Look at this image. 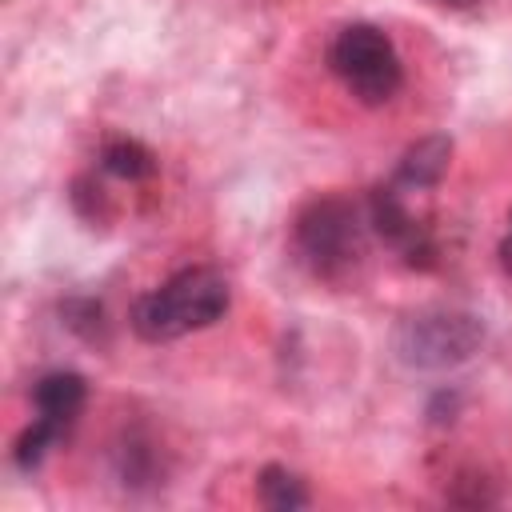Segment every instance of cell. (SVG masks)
I'll return each instance as SVG.
<instances>
[{
	"label": "cell",
	"instance_id": "5b68a950",
	"mask_svg": "<svg viewBox=\"0 0 512 512\" xmlns=\"http://www.w3.org/2000/svg\"><path fill=\"white\" fill-rule=\"evenodd\" d=\"M368 224H372V232H376L384 244H392V248L404 256L408 268H420V272H424V268H436L440 248H436L428 224H420V220L408 212L404 192H400L396 184L372 188V196H368Z\"/></svg>",
	"mask_w": 512,
	"mask_h": 512
},
{
	"label": "cell",
	"instance_id": "8fae6325",
	"mask_svg": "<svg viewBox=\"0 0 512 512\" xmlns=\"http://www.w3.org/2000/svg\"><path fill=\"white\" fill-rule=\"evenodd\" d=\"M500 268H504V272L512 276V232H508V236L500 240Z\"/></svg>",
	"mask_w": 512,
	"mask_h": 512
},
{
	"label": "cell",
	"instance_id": "8992f818",
	"mask_svg": "<svg viewBox=\"0 0 512 512\" xmlns=\"http://www.w3.org/2000/svg\"><path fill=\"white\" fill-rule=\"evenodd\" d=\"M88 400V384L80 372H48L36 380L32 388V404H36V420H44L48 428H56L60 436L76 424V416L84 412Z\"/></svg>",
	"mask_w": 512,
	"mask_h": 512
},
{
	"label": "cell",
	"instance_id": "52a82bcc",
	"mask_svg": "<svg viewBox=\"0 0 512 512\" xmlns=\"http://www.w3.org/2000/svg\"><path fill=\"white\" fill-rule=\"evenodd\" d=\"M448 164H452V140H448V136H424V140H416V144L400 156L392 184H396V188H412V192L436 188V184L444 180Z\"/></svg>",
	"mask_w": 512,
	"mask_h": 512
},
{
	"label": "cell",
	"instance_id": "6da1fadb",
	"mask_svg": "<svg viewBox=\"0 0 512 512\" xmlns=\"http://www.w3.org/2000/svg\"><path fill=\"white\" fill-rule=\"evenodd\" d=\"M228 312V280L216 268H184L132 304V332L148 344L180 340Z\"/></svg>",
	"mask_w": 512,
	"mask_h": 512
},
{
	"label": "cell",
	"instance_id": "7a4b0ae2",
	"mask_svg": "<svg viewBox=\"0 0 512 512\" xmlns=\"http://www.w3.org/2000/svg\"><path fill=\"white\" fill-rule=\"evenodd\" d=\"M484 344V320L456 308H424L396 324L392 348L408 368L440 372L476 356Z\"/></svg>",
	"mask_w": 512,
	"mask_h": 512
},
{
	"label": "cell",
	"instance_id": "ba28073f",
	"mask_svg": "<svg viewBox=\"0 0 512 512\" xmlns=\"http://www.w3.org/2000/svg\"><path fill=\"white\" fill-rule=\"evenodd\" d=\"M256 496L264 508L272 512H296V508H308V488L296 472H288L284 464H264L260 476H256Z\"/></svg>",
	"mask_w": 512,
	"mask_h": 512
},
{
	"label": "cell",
	"instance_id": "4fadbf2b",
	"mask_svg": "<svg viewBox=\"0 0 512 512\" xmlns=\"http://www.w3.org/2000/svg\"><path fill=\"white\" fill-rule=\"evenodd\" d=\"M508 224H512V212H508Z\"/></svg>",
	"mask_w": 512,
	"mask_h": 512
},
{
	"label": "cell",
	"instance_id": "277c9868",
	"mask_svg": "<svg viewBox=\"0 0 512 512\" xmlns=\"http://www.w3.org/2000/svg\"><path fill=\"white\" fill-rule=\"evenodd\" d=\"M296 248L316 276H344L364 256L360 208L344 196H316L296 216Z\"/></svg>",
	"mask_w": 512,
	"mask_h": 512
},
{
	"label": "cell",
	"instance_id": "7c38bea8",
	"mask_svg": "<svg viewBox=\"0 0 512 512\" xmlns=\"http://www.w3.org/2000/svg\"><path fill=\"white\" fill-rule=\"evenodd\" d=\"M440 4H448V8H472V4H480V0H440Z\"/></svg>",
	"mask_w": 512,
	"mask_h": 512
},
{
	"label": "cell",
	"instance_id": "3957f363",
	"mask_svg": "<svg viewBox=\"0 0 512 512\" xmlns=\"http://www.w3.org/2000/svg\"><path fill=\"white\" fill-rule=\"evenodd\" d=\"M328 68L368 108L388 104L400 92V84H404L400 56H396L388 32L376 28V24H348V28H340L336 40L328 44Z\"/></svg>",
	"mask_w": 512,
	"mask_h": 512
},
{
	"label": "cell",
	"instance_id": "30bf717a",
	"mask_svg": "<svg viewBox=\"0 0 512 512\" xmlns=\"http://www.w3.org/2000/svg\"><path fill=\"white\" fill-rule=\"evenodd\" d=\"M60 440V432L56 428H48L44 420H32L24 432H20V440H16V448H12V456H16V464L24 468V472H32L44 456H48V448Z\"/></svg>",
	"mask_w": 512,
	"mask_h": 512
},
{
	"label": "cell",
	"instance_id": "9c48e42d",
	"mask_svg": "<svg viewBox=\"0 0 512 512\" xmlns=\"http://www.w3.org/2000/svg\"><path fill=\"white\" fill-rule=\"evenodd\" d=\"M100 168H104L108 176H116V180L136 184V180L156 176V156H152L140 140L120 136V140H108V144L100 148Z\"/></svg>",
	"mask_w": 512,
	"mask_h": 512
}]
</instances>
